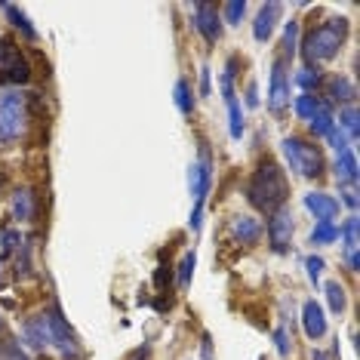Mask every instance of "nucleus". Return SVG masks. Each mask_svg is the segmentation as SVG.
<instances>
[{
	"label": "nucleus",
	"instance_id": "f257e3e1",
	"mask_svg": "<svg viewBox=\"0 0 360 360\" xmlns=\"http://www.w3.org/2000/svg\"><path fill=\"white\" fill-rule=\"evenodd\" d=\"M286 198H290V182H286V173L281 163H274L271 158H265L252 169L250 182H247V200L256 207L259 212H277L281 207H286Z\"/></svg>",
	"mask_w": 360,
	"mask_h": 360
},
{
	"label": "nucleus",
	"instance_id": "f03ea898",
	"mask_svg": "<svg viewBox=\"0 0 360 360\" xmlns=\"http://www.w3.org/2000/svg\"><path fill=\"white\" fill-rule=\"evenodd\" d=\"M348 28L351 25L345 15H333V19L317 22V25L308 31L305 44H302V53H305V62L311 68H317L321 62H330L342 53V46H345V40H348Z\"/></svg>",
	"mask_w": 360,
	"mask_h": 360
},
{
	"label": "nucleus",
	"instance_id": "7ed1b4c3",
	"mask_svg": "<svg viewBox=\"0 0 360 360\" xmlns=\"http://www.w3.org/2000/svg\"><path fill=\"white\" fill-rule=\"evenodd\" d=\"M281 148H283V158L296 176H302V179H321L323 176L326 160H323L321 145H314V139L286 136L281 142Z\"/></svg>",
	"mask_w": 360,
	"mask_h": 360
},
{
	"label": "nucleus",
	"instance_id": "20e7f679",
	"mask_svg": "<svg viewBox=\"0 0 360 360\" xmlns=\"http://www.w3.org/2000/svg\"><path fill=\"white\" fill-rule=\"evenodd\" d=\"M46 323V339H50V348H59L62 360H84V348H80L75 330H71L68 317L62 314L59 305H50L40 311Z\"/></svg>",
	"mask_w": 360,
	"mask_h": 360
},
{
	"label": "nucleus",
	"instance_id": "39448f33",
	"mask_svg": "<svg viewBox=\"0 0 360 360\" xmlns=\"http://www.w3.org/2000/svg\"><path fill=\"white\" fill-rule=\"evenodd\" d=\"M28 127V102L22 93H4L0 96V142H15Z\"/></svg>",
	"mask_w": 360,
	"mask_h": 360
},
{
	"label": "nucleus",
	"instance_id": "423d86ee",
	"mask_svg": "<svg viewBox=\"0 0 360 360\" xmlns=\"http://www.w3.org/2000/svg\"><path fill=\"white\" fill-rule=\"evenodd\" d=\"M210 185H212V154H210V145L207 139H200V154L198 160L188 167V188H191V198L198 207H203L210 194Z\"/></svg>",
	"mask_w": 360,
	"mask_h": 360
},
{
	"label": "nucleus",
	"instance_id": "0eeeda50",
	"mask_svg": "<svg viewBox=\"0 0 360 360\" xmlns=\"http://www.w3.org/2000/svg\"><path fill=\"white\" fill-rule=\"evenodd\" d=\"M0 80H10V84L31 80V65L13 40H0Z\"/></svg>",
	"mask_w": 360,
	"mask_h": 360
},
{
	"label": "nucleus",
	"instance_id": "6e6552de",
	"mask_svg": "<svg viewBox=\"0 0 360 360\" xmlns=\"http://www.w3.org/2000/svg\"><path fill=\"white\" fill-rule=\"evenodd\" d=\"M290 62H283L281 56L274 59L271 65V84H268V108H271V114H281L290 108Z\"/></svg>",
	"mask_w": 360,
	"mask_h": 360
},
{
	"label": "nucleus",
	"instance_id": "1a4fd4ad",
	"mask_svg": "<svg viewBox=\"0 0 360 360\" xmlns=\"http://www.w3.org/2000/svg\"><path fill=\"white\" fill-rule=\"evenodd\" d=\"M292 231H296V222H292V212L290 210L281 207L277 212H271V219H268V225H265V234H268V243H271V252H277V256L290 252Z\"/></svg>",
	"mask_w": 360,
	"mask_h": 360
},
{
	"label": "nucleus",
	"instance_id": "9d476101",
	"mask_svg": "<svg viewBox=\"0 0 360 360\" xmlns=\"http://www.w3.org/2000/svg\"><path fill=\"white\" fill-rule=\"evenodd\" d=\"M191 15H194V28L200 31V37L207 40V44H216V40L222 37V15H219L216 4H194Z\"/></svg>",
	"mask_w": 360,
	"mask_h": 360
},
{
	"label": "nucleus",
	"instance_id": "9b49d317",
	"mask_svg": "<svg viewBox=\"0 0 360 360\" xmlns=\"http://www.w3.org/2000/svg\"><path fill=\"white\" fill-rule=\"evenodd\" d=\"M302 203H305V210L317 219V222H333V219L339 216V207H342V203L326 191H308L305 198H302Z\"/></svg>",
	"mask_w": 360,
	"mask_h": 360
},
{
	"label": "nucleus",
	"instance_id": "f8f14e48",
	"mask_svg": "<svg viewBox=\"0 0 360 360\" xmlns=\"http://www.w3.org/2000/svg\"><path fill=\"white\" fill-rule=\"evenodd\" d=\"M265 234V225L256 216H234L231 219V240L240 247H256Z\"/></svg>",
	"mask_w": 360,
	"mask_h": 360
},
{
	"label": "nucleus",
	"instance_id": "ddd939ff",
	"mask_svg": "<svg viewBox=\"0 0 360 360\" xmlns=\"http://www.w3.org/2000/svg\"><path fill=\"white\" fill-rule=\"evenodd\" d=\"M283 13V4H262L256 19H252V37L259 40V44H268L277 28V19H281Z\"/></svg>",
	"mask_w": 360,
	"mask_h": 360
},
{
	"label": "nucleus",
	"instance_id": "4468645a",
	"mask_svg": "<svg viewBox=\"0 0 360 360\" xmlns=\"http://www.w3.org/2000/svg\"><path fill=\"white\" fill-rule=\"evenodd\" d=\"M302 326H305L308 339H323L326 335V314L314 299H308L305 305H302Z\"/></svg>",
	"mask_w": 360,
	"mask_h": 360
},
{
	"label": "nucleus",
	"instance_id": "2eb2a0df",
	"mask_svg": "<svg viewBox=\"0 0 360 360\" xmlns=\"http://www.w3.org/2000/svg\"><path fill=\"white\" fill-rule=\"evenodd\" d=\"M333 176H335V182H339V185H354L357 182V158H354V151H351V148L335 154Z\"/></svg>",
	"mask_w": 360,
	"mask_h": 360
},
{
	"label": "nucleus",
	"instance_id": "dca6fc26",
	"mask_svg": "<svg viewBox=\"0 0 360 360\" xmlns=\"http://www.w3.org/2000/svg\"><path fill=\"white\" fill-rule=\"evenodd\" d=\"M326 93L333 96V102H342V105H354L357 99V86L348 75H333L326 80Z\"/></svg>",
	"mask_w": 360,
	"mask_h": 360
},
{
	"label": "nucleus",
	"instance_id": "f3484780",
	"mask_svg": "<svg viewBox=\"0 0 360 360\" xmlns=\"http://www.w3.org/2000/svg\"><path fill=\"white\" fill-rule=\"evenodd\" d=\"M292 108H296V114L305 120V124H311V120H314L323 108H330V102H326L323 96H317V93H302V96H296Z\"/></svg>",
	"mask_w": 360,
	"mask_h": 360
},
{
	"label": "nucleus",
	"instance_id": "a211bd4d",
	"mask_svg": "<svg viewBox=\"0 0 360 360\" xmlns=\"http://www.w3.org/2000/svg\"><path fill=\"white\" fill-rule=\"evenodd\" d=\"M34 212H37L34 191H31V188H19V191L13 194V216L19 219V222H31Z\"/></svg>",
	"mask_w": 360,
	"mask_h": 360
},
{
	"label": "nucleus",
	"instance_id": "6ab92c4d",
	"mask_svg": "<svg viewBox=\"0 0 360 360\" xmlns=\"http://www.w3.org/2000/svg\"><path fill=\"white\" fill-rule=\"evenodd\" d=\"M335 240H339V225L335 222H317L308 234V243H314V247H330Z\"/></svg>",
	"mask_w": 360,
	"mask_h": 360
},
{
	"label": "nucleus",
	"instance_id": "aec40b11",
	"mask_svg": "<svg viewBox=\"0 0 360 360\" xmlns=\"http://www.w3.org/2000/svg\"><path fill=\"white\" fill-rule=\"evenodd\" d=\"M292 84H296L302 93H317V89L323 86V75L317 68H311V65H305V68H299V75L292 77Z\"/></svg>",
	"mask_w": 360,
	"mask_h": 360
},
{
	"label": "nucleus",
	"instance_id": "412c9836",
	"mask_svg": "<svg viewBox=\"0 0 360 360\" xmlns=\"http://www.w3.org/2000/svg\"><path fill=\"white\" fill-rule=\"evenodd\" d=\"M299 50V19H290L283 28V50H281V59L283 62H292V56Z\"/></svg>",
	"mask_w": 360,
	"mask_h": 360
},
{
	"label": "nucleus",
	"instance_id": "4be33fe9",
	"mask_svg": "<svg viewBox=\"0 0 360 360\" xmlns=\"http://www.w3.org/2000/svg\"><path fill=\"white\" fill-rule=\"evenodd\" d=\"M323 292H326V302H330V311H333V314H342V311L348 308L345 286H342L339 281H330V283L323 286Z\"/></svg>",
	"mask_w": 360,
	"mask_h": 360
},
{
	"label": "nucleus",
	"instance_id": "5701e85b",
	"mask_svg": "<svg viewBox=\"0 0 360 360\" xmlns=\"http://www.w3.org/2000/svg\"><path fill=\"white\" fill-rule=\"evenodd\" d=\"M339 129L348 136V142H354L360 127H357V105H342L339 111Z\"/></svg>",
	"mask_w": 360,
	"mask_h": 360
},
{
	"label": "nucleus",
	"instance_id": "b1692460",
	"mask_svg": "<svg viewBox=\"0 0 360 360\" xmlns=\"http://www.w3.org/2000/svg\"><path fill=\"white\" fill-rule=\"evenodd\" d=\"M173 99H176V108L185 114V117H191L194 114V93H191V84L188 80H176V89H173Z\"/></svg>",
	"mask_w": 360,
	"mask_h": 360
},
{
	"label": "nucleus",
	"instance_id": "393cba45",
	"mask_svg": "<svg viewBox=\"0 0 360 360\" xmlns=\"http://www.w3.org/2000/svg\"><path fill=\"white\" fill-rule=\"evenodd\" d=\"M0 10H4L6 15H10V19H13V25H15V28H19V31H22V34H25L28 40H37V31H34V25H31V22H28V15H25V13H22V10H19V6H10V4H0Z\"/></svg>",
	"mask_w": 360,
	"mask_h": 360
},
{
	"label": "nucleus",
	"instance_id": "a878e982",
	"mask_svg": "<svg viewBox=\"0 0 360 360\" xmlns=\"http://www.w3.org/2000/svg\"><path fill=\"white\" fill-rule=\"evenodd\" d=\"M228 105V133H231V139H240L243 136V111H240V102L231 99V102H225Z\"/></svg>",
	"mask_w": 360,
	"mask_h": 360
},
{
	"label": "nucleus",
	"instance_id": "bb28decb",
	"mask_svg": "<svg viewBox=\"0 0 360 360\" xmlns=\"http://www.w3.org/2000/svg\"><path fill=\"white\" fill-rule=\"evenodd\" d=\"M357 216L351 212V216L345 219V222L339 225V240H342V247L345 250H357Z\"/></svg>",
	"mask_w": 360,
	"mask_h": 360
},
{
	"label": "nucleus",
	"instance_id": "cd10ccee",
	"mask_svg": "<svg viewBox=\"0 0 360 360\" xmlns=\"http://www.w3.org/2000/svg\"><path fill=\"white\" fill-rule=\"evenodd\" d=\"M243 13H247V4H243V0H231V4H222V10H219V15H222V25H240Z\"/></svg>",
	"mask_w": 360,
	"mask_h": 360
},
{
	"label": "nucleus",
	"instance_id": "c85d7f7f",
	"mask_svg": "<svg viewBox=\"0 0 360 360\" xmlns=\"http://www.w3.org/2000/svg\"><path fill=\"white\" fill-rule=\"evenodd\" d=\"M194 265H198V256H194V250H191V252H185V256H182V262H179V286H188V283H191Z\"/></svg>",
	"mask_w": 360,
	"mask_h": 360
},
{
	"label": "nucleus",
	"instance_id": "c756f323",
	"mask_svg": "<svg viewBox=\"0 0 360 360\" xmlns=\"http://www.w3.org/2000/svg\"><path fill=\"white\" fill-rule=\"evenodd\" d=\"M305 268H308V281L311 283H321V274H323V259L321 256H308L305 259Z\"/></svg>",
	"mask_w": 360,
	"mask_h": 360
},
{
	"label": "nucleus",
	"instance_id": "7c9ffc66",
	"mask_svg": "<svg viewBox=\"0 0 360 360\" xmlns=\"http://www.w3.org/2000/svg\"><path fill=\"white\" fill-rule=\"evenodd\" d=\"M326 142H330V145H333V148H335V154H339V151H345V148H351L348 136H345V133H342V129H339V127H333V129H330V133H326Z\"/></svg>",
	"mask_w": 360,
	"mask_h": 360
},
{
	"label": "nucleus",
	"instance_id": "2f4dec72",
	"mask_svg": "<svg viewBox=\"0 0 360 360\" xmlns=\"http://www.w3.org/2000/svg\"><path fill=\"white\" fill-rule=\"evenodd\" d=\"M274 342H277V351L286 357L290 354V348H292V339H290V333H286V326H277L274 330Z\"/></svg>",
	"mask_w": 360,
	"mask_h": 360
},
{
	"label": "nucleus",
	"instance_id": "473e14b6",
	"mask_svg": "<svg viewBox=\"0 0 360 360\" xmlns=\"http://www.w3.org/2000/svg\"><path fill=\"white\" fill-rule=\"evenodd\" d=\"M0 360H28L19 345H0Z\"/></svg>",
	"mask_w": 360,
	"mask_h": 360
},
{
	"label": "nucleus",
	"instance_id": "72a5a7b5",
	"mask_svg": "<svg viewBox=\"0 0 360 360\" xmlns=\"http://www.w3.org/2000/svg\"><path fill=\"white\" fill-rule=\"evenodd\" d=\"M243 102H247V108H256V105H259V86H256V80H250L247 89H243Z\"/></svg>",
	"mask_w": 360,
	"mask_h": 360
},
{
	"label": "nucleus",
	"instance_id": "f704fd0d",
	"mask_svg": "<svg viewBox=\"0 0 360 360\" xmlns=\"http://www.w3.org/2000/svg\"><path fill=\"white\" fill-rule=\"evenodd\" d=\"M0 240H4V252H13L15 247H19V231H4Z\"/></svg>",
	"mask_w": 360,
	"mask_h": 360
},
{
	"label": "nucleus",
	"instance_id": "c9c22d12",
	"mask_svg": "<svg viewBox=\"0 0 360 360\" xmlns=\"http://www.w3.org/2000/svg\"><path fill=\"white\" fill-rule=\"evenodd\" d=\"M345 265H348V271L354 274L357 268H360V259H357V250H345Z\"/></svg>",
	"mask_w": 360,
	"mask_h": 360
},
{
	"label": "nucleus",
	"instance_id": "e433bc0d",
	"mask_svg": "<svg viewBox=\"0 0 360 360\" xmlns=\"http://www.w3.org/2000/svg\"><path fill=\"white\" fill-rule=\"evenodd\" d=\"M339 203H345L348 210H357V194L354 191H342V198H335Z\"/></svg>",
	"mask_w": 360,
	"mask_h": 360
},
{
	"label": "nucleus",
	"instance_id": "4c0bfd02",
	"mask_svg": "<svg viewBox=\"0 0 360 360\" xmlns=\"http://www.w3.org/2000/svg\"><path fill=\"white\" fill-rule=\"evenodd\" d=\"M200 96H210V68H200Z\"/></svg>",
	"mask_w": 360,
	"mask_h": 360
},
{
	"label": "nucleus",
	"instance_id": "58836bf2",
	"mask_svg": "<svg viewBox=\"0 0 360 360\" xmlns=\"http://www.w3.org/2000/svg\"><path fill=\"white\" fill-rule=\"evenodd\" d=\"M200 354H203V360H212V348H210V335L203 333V339H200Z\"/></svg>",
	"mask_w": 360,
	"mask_h": 360
},
{
	"label": "nucleus",
	"instance_id": "ea45409f",
	"mask_svg": "<svg viewBox=\"0 0 360 360\" xmlns=\"http://www.w3.org/2000/svg\"><path fill=\"white\" fill-rule=\"evenodd\" d=\"M145 357H148V351H145V348H139L136 354H133V360H145Z\"/></svg>",
	"mask_w": 360,
	"mask_h": 360
},
{
	"label": "nucleus",
	"instance_id": "a19ab883",
	"mask_svg": "<svg viewBox=\"0 0 360 360\" xmlns=\"http://www.w3.org/2000/svg\"><path fill=\"white\" fill-rule=\"evenodd\" d=\"M314 360H330V357H326L323 351H314Z\"/></svg>",
	"mask_w": 360,
	"mask_h": 360
}]
</instances>
